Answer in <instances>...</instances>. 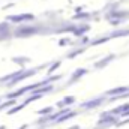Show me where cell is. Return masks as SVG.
Returning a JSON list of instances; mask_svg holds the SVG:
<instances>
[{
  "instance_id": "15",
  "label": "cell",
  "mask_w": 129,
  "mask_h": 129,
  "mask_svg": "<svg viewBox=\"0 0 129 129\" xmlns=\"http://www.w3.org/2000/svg\"><path fill=\"white\" fill-rule=\"evenodd\" d=\"M26 128H27V126H23V128H21V129H26Z\"/></svg>"
},
{
  "instance_id": "14",
  "label": "cell",
  "mask_w": 129,
  "mask_h": 129,
  "mask_svg": "<svg viewBox=\"0 0 129 129\" xmlns=\"http://www.w3.org/2000/svg\"><path fill=\"white\" fill-rule=\"evenodd\" d=\"M0 129H6V128H5V126H0Z\"/></svg>"
},
{
  "instance_id": "3",
  "label": "cell",
  "mask_w": 129,
  "mask_h": 129,
  "mask_svg": "<svg viewBox=\"0 0 129 129\" xmlns=\"http://www.w3.org/2000/svg\"><path fill=\"white\" fill-rule=\"evenodd\" d=\"M86 74V69H78L77 72H74V75H72V78H71V83L72 81H75V80H78L81 75H84Z\"/></svg>"
},
{
  "instance_id": "5",
  "label": "cell",
  "mask_w": 129,
  "mask_h": 129,
  "mask_svg": "<svg viewBox=\"0 0 129 129\" xmlns=\"http://www.w3.org/2000/svg\"><path fill=\"white\" fill-rule=\"evenodd\" d=\"M114 122H116V119L113 116H110V117H105V119L99 120V125H102V123H114Z\"/></svg>"
},
{
  "instance_id": "1",
  "label": "cell",
  "mask_w": 129,
  "mask_h": 129,
  "mask_svg": "<svg viewBox=\"0 0 129 129\" xmlns=\"http://www.w3.org/2000/svg\"><path fill=\"white\" fill-rule=\"evenodd\" d=\"M102 98H98V99H93V101H89V102H84L83 104V108H95L96 105H101L102 104Z\"/></svg>"
},
{
  "instance_id": "12",
  "label": "cell",
  "mask_w": 129,
  "mask_h": 129,
  "mask_svg": "<svg viewBox=\"0 0 129 129\" xmlns=\"http://www.w3.org/2000/svg\"><path fill=\"white\" fill-rule=\"evenodd\" d=\"M57 66H59V63H56V64H54V66H51V69H50V71H54V69H56Z\"/></svg>"
},
{
  "instance_id": "4",
  "label": "cell",
  "mask_w": 129,
  "mask_h": 129,
  "mask_svg": "<svg viewBox=\"0 0 129 129\" xmlns=\"http://www.w3.org/2000/svg\"><path fill=\"white\" fill-rule=\"evenodd\" d=\"M126 92H128V87H119V89L110 90L108 95H119V93H126Z\"/></svg>"
},
{
  "instance_id": "11",
  "label": "cell",
  "mask_w": 129,
  "mask_h": 129,
  "mask_svg": "<svg viewBox=\"0 0 129 129\" xmlns=\"http://www.w3.org/2000/svg\"><path fill=\"white\" fill-rule=\"evenodd\" d=\"M64 44H68V39H62L60 41V45H64Z\"/></svg>"
},
{
  "instance_id": "7",
  "label": "cell",
  "mask_w": 129,
  "mask_h": 129,
  "mask_svg": "<svg viewBox=\"0 0 129 129\" xmlns=\"http://www.w3.org/2000/svg\"><path fill=\"white\" fill-rule=\"evenodd\" d=\"M50 111H53V107H48V108H44V110H41V111H38L41 116H45V114H48Z\"/></svg>"
},
{
  "instance_id": "10",
  "label": "cell",
  "mask_w": 129,
  "mask_h": 129,
  "mask_svg": "<svg viewBox=\"0 0 129 129\" xmlns=\"http://www.w3.org/2000/svg\"><path fill=\"white\" fill-rule=\"evenodd\" d=\"M12 104H14V101H11V102H8V104H2V105H0V110H3V108L9 107V105H12Z\"/></svg>"
},
{
  "instance_id": "2",
  "label": "cell",
  "mask_w": 129,
  "mask_h": 129,
  "mask_svg": "<svg viewBox=\"0 0 129 129\" xmlns=\"http://www.w3.org/2000/svg\"><path fill=\"white\" fill-rule=\"evenodd\" d=\"M9 20L11 21H17V23H20V21H24V20H32V15H20V17H9Z\"/></svg>"
},
{
  "instance_id": "9",
  "label": "cell",
  "mask_w": 129,
  "mask_h": 129,
  "mask_svg": "<svg viewBox=\"0 0 129 129\" xmlns=\"http://www.w3.org/2000/svg\"><path fill=\"white\" fill-rule=\"evenodd\" d=\"M23 107H24V104H23V105H18V107H15V108H12V110H9V113H8V114H14V113H17V111H20Z\"/></svg>"
},
{
  "instance_id": "8",
  "label": "cell",
  "mask_w": 129,
  "mask_h": 129,
  "mask_svg": "<svg viewBox=\"0 0 129 129\" xmlns=\"http://www.w3.org/2000/svg\"><path fill=\"white\" fill-rule=\"evenodd\" d=\"M72 102H74V98L72 96H69V98H66V99H64L63 102H60V105H69V104H72Z\"/></svg>"
},
{
  "instance_id": "6",
  "label": "cell",
  "mask_w": 129,
  "mask_h": 129,
  "mask_svg": "<svg viewBox=\"0 0 129 129\" xmlns=\"http://www.w3.org/2000/svg\"><path fill=\"white\" fill-rule=\"evenodd\" d=\"M113 59H114V56H110V57H107L104 62H99V63H96V68H102V66H105V64L108 63L110 60H113Z\"/></svg>"
},
{
  "instance_id": "13",
  "label": "cell",
  "mask_w": 129,
  "mask_h": 129,
  "mask_svg": "<svg viewBox=\"0 0 129 129\" xmlns=\"http://www.w3.org/2000/svg\"><path fill=\"white\" fill-rule=\"evenodd\" d=\"M71 129H80V126H72Z\"/></svg>"
}]
</instances>
